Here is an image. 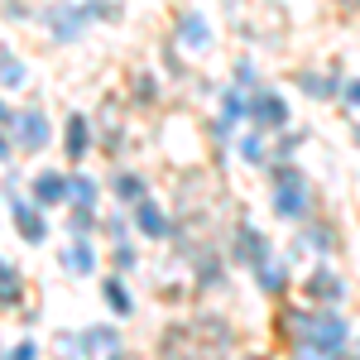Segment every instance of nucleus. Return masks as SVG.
<instances>
[{"mask_svg": "<svg viewBox=\"0 0 360 360\" xmlns=\"http://www.w3.org/2000/svg\"><path fill=\"white\" fill-rule=\"evenodd\" d=\"M58 197H63V178H53V173L39 178V202H58Z\"/></svg>", "mask_w": 360, "mask_h": 360, "instance_id": "1", "label": "nucleus"}, {"mask_svg": "<svg viewBox=\"0 0 360 360\" xmlns=\"http://www.w3.org/2000/svg\"><path fill=\"white\" fill-rule=\"evenodd\" d=\"M20 130H24V140H29V144H43V135H48V130H43V120H34V116L20 120Z\"/></svg>", "mask_w": 360, "mask_h": 360, "instance_id": "2", "label": "nucleus"}, {"mask_svg": "<svg viewBox=\"0 0 360 360\" xmlns=\"http://www.w3.org/2000/svg\"><path fill=\"white\" fill-rule=\"evenodd\" d=\"M140 221H144V226H149V236H159V211H154V207H149V202H144V207H140Z\"/></svg>", "mask_w": 360, "mask_h": 360, "instance_id": "3", "label": "nucleus"}, {"mask_svg": "<svg viewBox=\"0 0 360 360\" xmlns=\"http://www.w3.org/2000/svg\"><path fill=\"white\" fill-rule=\"evenodd\" d=\"M260 120H269V125H274V120H283L279 116V101H260Z\"/></svg>", "mask_w": 360, "mask_h": 360, "instance_id": "4", "label": "nucleus"}, {"mask_svg": "<svg viewBox=\"0 0 360 360\" xmlns=\"http://www.w3.org/2000/svg\"><path fill=\"white\" fill-rule=\"evenodd\" d=\"M68 140H73V154H82V140H87V125L82 120H73V135Z\"/></svg>", "mask_w": 360, "mask_h": 360, "instance_id": "5", "label": "nucleus"}]
</instances>
